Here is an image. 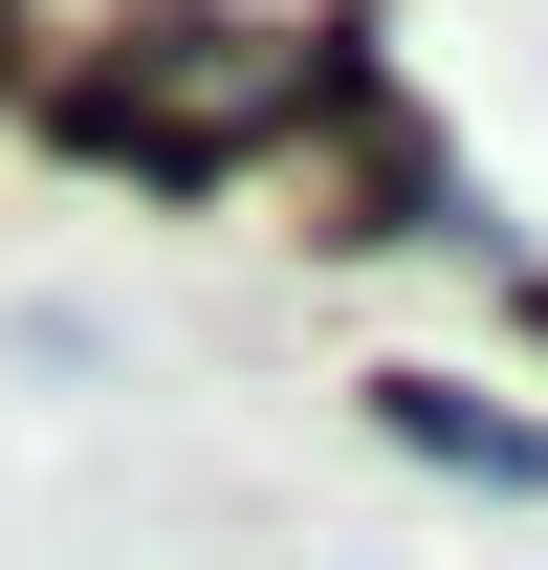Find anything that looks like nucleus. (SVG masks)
<instances>
[{
    "mask_svg": "<svg viewBox=\"0 0 548 570\" xmlns=\"http://www.w3.org/2000/svg\"><path fill=\"white\" fill-rule=\"evenodd\" d=\"M330 110V45H285V22H133L110 67L67 88L88 154H133V176H242Z\"/></svg>",
    "mask_w": 548,
    "mask_h": 570,
    "instance_id": "f257e3e1",
    "label": "nucleus"
},
{
    "mask_svg": "<svg viewBox=\"0 0 548 570\" xmlns=\"http://www.w3.org/2000/svg\"><path fill=\"white\" fill-rule=\"evenodd\" d=\"M395 439H417V461H461V483H505V504H548V439L482 417V395H439V373H395Z\"/></svg>",
    "mask_w": 548,
    "mask_h": 570,
    "instance_id": "f03ea898",
    "label": "nucleus"
}]
</instances>
